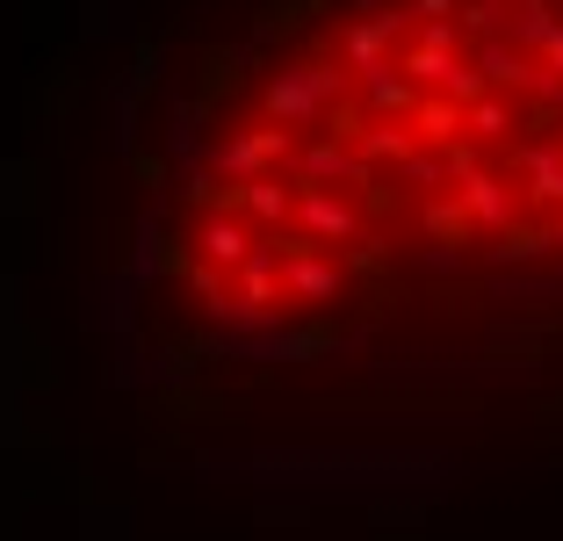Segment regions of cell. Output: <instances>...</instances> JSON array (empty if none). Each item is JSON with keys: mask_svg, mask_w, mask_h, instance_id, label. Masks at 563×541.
<instances>
[{"mask_svg": "<svg viewBox=\"0 0 563 541\" xmlns=\"http://www.w3.org/2000/svg\"><path fill=\"white\" fill-rule=\"evenodd\" d=\"M354 101V73L347 66H325V58H303V66H282L275 80L261 87V123H282V131H318L325 137L332 109Z\"/></svg>", "mask_w": 563, "mask_h": 541, "instance_id": "obj_1", "label": "cell"}, {"mask_svg": "<svg viewBox=\"0 0 563 541\" xmlns=\"http://www.w3.org/2000/svg\"><path fill=\"white\" fill-rule=\"evenodd\" d=\"M297 166V137L282 123H246V131L217 137L210 145V174L224 188H246V180H267V174H289Z\"/></svg>", "mask_w": 563, "mask_h": 541, "instance_id": "obj_2", "label": "cell"}, {"mask_svg": "<svg viewBox=\"0 0 563 541\" xmlns=\"http://www.w3.org/2000/svg\"><path fill=\"white\" fill-rule=\"evenodd\" d=\"M498 174L520 180V196H528L534 210H563V145H556V137L506 145V152H498Z\"/></svg>", "mask_w": 563, "mask_h": 541, "instance_id": "obj_3", "label": "cell"}, {"mask_svg": "<svg viewBox=\"0 0 563 541\" xmlns=\"http://www.w3.org/2000/svg\"><path fill=\"white\" fill-rule=\"evenodd\" d=\"M303 188V180H297ZM297 231L311 246H362L368 224H362V202L354 196H332V188H303L297 196Z\"/></svg>", "mask_w": 563, "mask_h": 541, "instance_id": "obj_4", "label": "cell"}, {"mask_svg": "<svg viewBox=\"0 0 563 541\" xmlns=\"http://www.w3.org/2000/svg\"><path fill=\"white\" fill-rule=\"evenodd\" d=\"M253 253H261V231H253L246 217L202 210V224H196V261H202V267H217V275H239Z\"/></svg>", "mask_w": 563, "mask_h": 541, "instance_id": "obj_5", "label": "cell"}, {"mask_svg": "<svg viewBox=\"0 0 563 541\" xmlns=\"http://www.w3.org/2000/svg\"><path fill=\"white\" fill-rule=\"evenodd\" d=\"M282 281H289V303H303V311H325V303H340L347 296V267L332 261V253H297V261H282Z\"/></svg>", "mask_w": 563, "mask_h": 541, "instance_id": "obj_6", "label": "cell"}, {"mask_svg": "<svg viewBox=\"0 0 563 541\" xmlns=\"http://www.w3.org/2000/svg\"><path fill=\"white\" fill-rule=\"evenodd\" d=\"M455 196H463V210H470V224H477V231H492V239L520 231V196H514V180L498 174V166H492V174H477V180H463Z\"/></svg>", "mask_w": 563, "mask_h": 541, "instance_id": "obj_7", "label": "cell"}, {"mask_svg": "<svg viewBox=\"0 0 563 541\" xmlns=\"http://www.w3.org/2000/svg\"><path fill=\"white\" fill-rule=\"evenodd\" d=\"M239 296H224V303H217V311H239V318H261V311H275V303H289V281H282V261L275 253H253L246 267H239Z\"/></svg>", "mask_w": 563, "mask_h": 541, "instance_id": "obj_8", "label": "cell"}, {"mask_svg": "<svg viewBox=\"0 0 563 541\" xmlns=\"http://www.w3.org/2000/svg\"><path fill=\"white\" fill-rule=\"evenodd\" d=\"M528 115L534 109H520L514 95H484V101H470V109H463V137H470V145H484V152H506V145H514V131H528Z\"/></svg>", "mask_w": 563, "mask_h": 541, "instance_id": "obj_9", "label": "cell"}, {"mask_svg": "<svg viewBox=\"0 0 563 541\" xmlns=\"http://www.w3.org/2000/svg\"><path fill=\"white\" fill-rule=\"evenodd\" d=\"M354 101L368 109V123H412L427 95H419L398 66H383V73H368V80H354Z\"/></svg>", "mask_w": 563, "mask_h": 541, "instance_id": "obj_10", "label": "cell"}, {"mask_svg": "<svg viewBox=\"0 0 563 541\" xmlns=\"http://www.w3.org/2000/svg\"><path fill=\"white\" fill-rule=\"evenodd\" d=\"M390 58H398V44H390V36H383L376 22H347V30H340V66H347L354 80H368V73H383Z\"/></svg>", "mask_w": 563, "mask_h": 541, "instance_id": "obj_11", "label": "cell"}, {"mask_svg": "<svg viewBox=\"0 0 563 541\" xmlns=\"http://www.w3.org/2000/svg\"><path fill=\"white\" fill-rule=\"evenodd\" d=\"M412 131L427 152H448V145H463V101H448V95H427L412 115Z\"/></svg>", "mask_w": 563, "mask_h": 541, "instance_id": "obj_12", "label": "cell"}, {"mask_svg": "<svg viewBox=\"0 0 563 541\" xmlns=\"http://www.w3.org/2000/svg\"><path fill=\"white\" fill-rule=\"evenodd\" d=\"M427 231H433V239H455V246H463V239H470L477 224H470L463 196H441V202H427Z\"/></svg>", "mask_w": 563, "mask_h": 541, "instance_id": "obj_13", "label": "cell"}, {"mask_svg": "<svg viewBox=\"0 0 563 541\" xmlns=\"http://www.w3.org/2000/svg\"><path fill=\"white\" fill-rule=\"evenodd\" d=\"M441 166H448V180H455V188H463V180H477V174H492V159H484V145H448L441 152Z\"/></svg>", "mask_w": 563, "mask_h": 541, "instance_id": "obj_14", "label": "cell"}, {"mask_svg": "<svg viewBox=\"0 0 563 541\" xmlns=\"http://www.w3.org/2000/svg\"><path fill=\"white\" fill-rule=\"evenodd\" d=\"M412 44L419 51H441V58H463V22H419Z\"/></svg>", "mask_w": 563, "mask_h": 541, "instance_id": "obj_15", "label": "cell"}, {"mask_svg": "<svg viewBox=\"0 0 563 541\" xmlns=\"http://www.w3.org/2000/svg\"><path fill=\"white\" fill-rule=\"evenodd\" d=\"M549 246H556L549 231H528V224H520V231H506V246H498V253H506V261H534V253H549Z\"/></svg>", "mask_w": 563, "mask_h": 541, "instance_id": "obj_16", "label": "cell"}, {"mask_svg": "<svg viewBox=\"0 0 563 541\" xmlns=\"http://www.w3.org/2000/svg\"><path fill=\"white\" fill-rule=\"evenodd\" d=\"M412 8V22H455L463 15V0H405Z\"/></svg>", "mask_w": 563, "mask_h": 541, "instance_id": "obj_17", "label": "cell"}, {"mask_svg": "<svg viewBox=\"0 0 563 541\" xmlns=\"http://www.w3.org/2000/svg\"><path fill=\"white\" fill-rule=\"evenodd\" d=\"M542 66H549V73H556V80H563V30L549 36V51H542Z\"/></svg>", "mask_w": 563, "mask_h": 541, "instance_id": "obj_18", "label": "cell"}, {"mask_svg": "<svg viewBox=\"0 0 563 541\" xmlns=\"http://www.w3.org/2000/svg\"><path fill=\"white\" fill-rule=\"evenodd\" d=\"M549 239H556V246H563V210H556V224H549Z\"/></svg>", "mask_w": 563, "mask_h": 541, "instance_id": "obj_19", "label": "cell"}]
</instances>
